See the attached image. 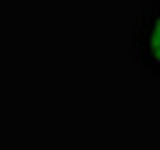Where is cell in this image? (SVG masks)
<instances>
[{
    "label": "cell",
    "instance_id": "1",
    "mask_svg": "<svg viewBox=\"0 0 160 150\" xmlns=\"http://www.w3.org/2000/svg\"><path fill=\"white\" fill-rule=\"evenodd\" d=\"M133 58L138 70L160 82V0H148L133 29Z\"/></svg>",
    "mask_w": 160,
    "mask_h": 150
}]
</instances>
